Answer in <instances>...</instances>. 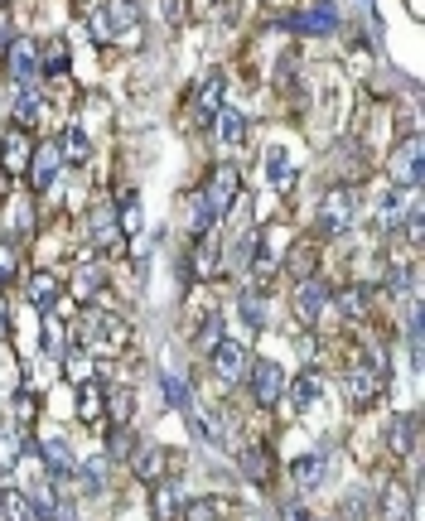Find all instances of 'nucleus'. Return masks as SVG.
<instances>
[{
  "instance_id": "obj_1",
  "label": "nucleus",
  "mask_w": 425,
  "mask_h": 521,
  "mask_svg": "<svg viewBox=\"0 0 425 521\" xmlns=\"http://www.w3.org/2000/svg\"><path fill=\"white\" fill-rule=\"evenodd\" d=\"M141 0H107L97 10H87V34L92 44H141Z\"/></svg>"
},
{
  "instance_id": "obj_2",
  "label": "nucleus",
  "mask_w": 425,
  "mask_h": 521,
  "mask_svg": "<svg viewBox=\"0 0 425 521\" xmlns=\"http://www.w3.org/2000/svg\"><path fill=\"white\" fill-rule=\"evenodd\" d=\"M73 338L83 343L87 353H121L131 343V324L121 314H112V309L87 304L83 314H78V324H73Z\"/></svg>"
},
{
  "instance_id": "obj_3",
  "label": "nucleus",
  "mask_w": 425,
  "mask_h": 521,
  "mask_svg": "<svg viewBox=\"0 0 425 521\" xmlns=\"http://www.w3.org/2000/svg\"><path fill=\"white\" fill-rule=\"evenodd\" d=\"M343 386H348V401H353L358 411H372V406L382 401V391H387V357L377 353V348L358 353L353 362H348Z\"/></svg>"
},
{
  "instance_id": "obj_4",
  "label": "nucleus",
  "mask_w": 425,
  "mask_h": 521,
  "mask_svg": "<svg viewBox=\"0 0 425 521\" xmlns=\"http://www.w3.org/2000/svg\"><path fill=\"white\" fill-rule=\"evenodd\" d=\"M353 218H358V189L329 184L319 193V203H314V232L319 237H343L353 227Z\"/></svg>"
},
{
  "instance_id": "obj_5",
  "label": "nucleus",
  "mask_w": 425,
  "mask_h": 521,
  "mask_svg": "<svg viewBox=\"0 0 425 521\" xmlns=\"http://www.w3.org/2000/svg\"><path fill=\"white\" fill-rule=\"evenodd\" d=\"M0 63H5V73H10L15 87H34L44 78V73H39V39H29V34H15V39L0 49Z\"/></svg>"
},
{
  "instance_id": "obj_6",
  "label": "nucleus",
  "mask_w": 425,
  "mask_h": 521,
  "mask_svg": "<svg viewBox=\"0 0 425 521\" xmlns=\"http://www.w3.org/2000/svg\"><path fill=\"white\" fill-rule=\"evenodd\" d=\"M199 193L213 218H227L237 208V198H242V174H237V165H213L208 169V184Z\"/></svg>"
},
{
  "instance_id": "obj_7",
  "label": "nucleus",
  "mask_w": 425,
  "mask_h": 521,
  "mask_svg": "<svg viewBox=\"0 0 425 521\" xmlns=\"http://www.w3.org/2000/svg\"><path fill=\"white\" fill-rule=\"evenodd\" d=\"M208 362H213V377L218 382H247V372H252V348L242 343V338H218L213 343V353H208Z\"/></svg>"
},
{
  "instance_id": "obj_8",
  "label": "nucleus",
  "mask_w": 425,
  "mask_h": 521,
  "mask_svg": "<svg viewBox=\"0 0 425 521\" xmlns=\"http://www.w3.org/2000/svg\"><path fill=\"white\" fill-rule=\"evenodd\" d=\"M285 367L281 362H271V357H261V362H252V372H247V386H252V401L261 406V411H276L285 401Z\"/></svg>"
},
{
  "instance_id": "obj_9",
  "label": "nucleus",
  "mask_w": 425,
  "mask_h": 521,
  "mask_svg": "<svg viewBox=\"0 0 425 521\" xmlns=\"http://www.w3.org/2000/svg\"><path fill=\"white\" fill-rule=\"evenodd\" d=\"M223 97H227V78H223V73H203L199 83H194V92H189V121H194L199 131H208V126H213V116L223 111Z\"/></svg>"
},
{
  "instance_id": "obj_10",
  "label": "nucleus",
  "mask_w": 425,
  "mask_h": 521,
  "mask_svg": "<svg viewBox=\"0 0 425 521\" xmlns=\"http://www.w3.org/2000/svg\"><path fill=\"white\" fill-rule=\"evenodd\" d=\"M329 285L319 280V275H300V285H295V295H290V314L305 324V329H314L324 314H329Z\"/></svg>"
},
{
  "instance_id": "obj_11",
  "label": "nucleus",
  "mask_w": 425,
  "mask_h": 521,
  "mask_svg": "<svg viewBox=\"0 0 425 521\" xmlns=\"http://www.w3.org/2000/svg\"><path fill=\"white\" fill-rule=\"evenodd\" d=\"M34 454H39V464H44V473H49V478H54V483H63V488H68V483H78V459H73V449H68V439L63 435H49V439H39V444H34Z\"/></svg>"
},
{
  "instance_id": "obj_12",
  "label": "nucleus",
  "mask_w": 425,
  "mask_h": 521,
  "mask_svg": "<svg viewBox=\"0 0 425 521\" xmlns=\"http://www.w3.org/2000/svg\"><path fill=\"white\" fill-rule=\"evenodd\" d=\"M29 160H34V136H29L25 126H10V131L0 136V174H5V179H25Z\"/></svg>"
},
{
  "instance_id": "obj_13",
  "label": "nucleus",
  "mask_w": 425,
  "mask_h": 521,
  "mask_svg": "<svg viewBox=\"0 0 425 521\" xmlns=\"http://www.w3.org/2000/svg\"><path fill=\"white\" fill-rule=\"evenodd\" d=\"M392 189H406V193H416L421 189V136H406L392 150Z\"/></svg>"
},
{
  "instance_id": "obj_14",
  "label": "nucleus",
  "mask_w": 425,
  "mask_h": 521,
  "mask_svg": "<svg viewBox=\"0 0 425 521\" xmlns=\"http://www.w3.org/2000/svg\"><path fill=\"white\" fill-rule=\"evenodd\" d=\"M170 468H174V449H165V444H136V454H131V473L141 478L145 488L160 483Z\"/></svg>"
},
{
  "instance_id": "obj_15",
  "label": "nucleus",
  "mask_w": 425,
  "mask_h": 521,
  "mask_svg": "<svg viewBox=\"0 0 425 521\" xmlns=\"http://www.w3.org/2000/svg\"><path fill=\"white\" fill-rule=\"evenodd\" d=\"M237 473H242L252 488H271V483H276V454H271V444L242 449V454H237Z\"/></svg>"
},
{
  "instance_id": "obj_16",
  "label": "nucleus",
  "mask_w": 425,
  "mask_h": 521,
  "mask_svg": "<svg viewBox=\"0 0 425 521\" xmlns=\"http://www.w3.org/2000/svg\"><path fill=\"white\" fill-rule=\"evenodd\" d=\"M87 242H92V251H126V237H121V222H116L112 203L87 218Z\"/></svg>"
},
{
  "instance_id": "obj_17",
  "label": "nucleus",
  "mask_w": 425,
  "mask_h": 521,
  "mask_svg": "<svg viewBox=\"0 0 425 521\" xmlns=\"http://www.w3.org/2000/svg\"><path fill=\"white\" fill-rule=\"evenodd\" d=\"M290 478H295V493H319L329 483V454L324 449H310L290 464Z\"/></svg>"
},
{
  "instance_id": "obj_18",
  "label": "nucleus",
  "mask_w": 425,
  "mask_h": 521,
  "mask_svg": "<svg viewBox=\"0 0 425 521\" xmlns=\"http://www.w3.org/2000/svg\"><path fill=\"white\" fill-rule=\"evenodd\" d=\"M281 25H290L295 34H334L339 29V15L329 0H314L310 10H295V15H281Z\"/></svg>"
},
{
  "instance_id": "obj_19",
  "label": "nucleus",
  "mask_w": 425,
  "mask_h": 521,
  "mask_svg": "<svg viewBox=\"0 0 425 521\" xmlns=\"http://www.w3.org/2000/svg\"><path fill=\"white\" fill-rule=\"evenodd\" d=\"M58 169H63V155H58V140H44V145H34V160H29V184L39 193H49L58 184Z\"/></svg>"
},
{
  "instance_id": "obj_20",
  "label": "nucleus",
  "mask_w": 425,
  "mask_h": 521,
  "mask_svg": "<svg viewBox=\"0 0 425 521\" xmlns=\"http://www.w3.org/2000/svg\"><path fill=\"white\" fill-rule=\"evenodd\" d=\"M372 521H411V488L382 483V493H372Z\"/></svg>"
},
{
  "instance_id": "obj_21",
  "label": "nucleus",
  "mask_w": 425,
  "mask_h": 521,
  "mask_svg": "<svg viewBox=\"0 0 425 521\" xmlns=\"http://www.w3.org/2000/svg\"><path fill=\"white\" fill-rule=\"evenodd\" d=\"M29 304L39 309V314H54L58 309V300H63V280H58L54 271H34L29 275Z\"/></svg>"
},
{
  "instance_id": "obj_22",
  "label": "nucleus",
  "mask_w": 425,
  "mask_h": 521,
  "mask_svg": "<svg viewBox=\"0 0 425 521\" xmlns=\"http://www.w3.org/2000/svg\"><path fill=\"white\" fill-rule=\"evenodd\" d=\"M285 391H290L295 411H314V401L324 396V372H319V367H305L300 377H290V382H285Z\"/></svg>"
},
{
  "instance_id": "obj_23",
  "label": "nucleus",
  "mask_w": 425,
  "mask_h": 521,
  "mask_svg": "<svg viewBox=\"0 0 425 521\" xmlns=\"http://www.w3.org/2000/svg\"><path fill=\"white\" fill-rule=\"evenodd\" d=\"M78 420L83 425H102L107 420V386L97 382V377L78 386Z\"/></svg>"
},
{
  "instance_id": "obj_24",
  "label": "nucleus",
  "mask_w": 425,
  "mask_h": 521,
  "mask_svg": "<svg viewBox=\"0 0 425 521\" xmlns=\"http://www.w3.org/2000/svg\"><path fill=\"white\" fill-rule=\"evenodd\" d=\"M266 179H271V189H295V179H300V169H295V160H290V150L285 145H271L266 150Z\"/></svg>"
},
{
  "instance_id": "obj_25",
  "label": "nucleus",
  "mask_w": 425,
  "mask_h": 521,
  "mask_svg": "<svg viewBox=\"0 0 425 521\" xmlns=\"http://www.w3.org/2000/svg\"><path fill=\"white\" fill-rule=\"evenodd\" d=\"M213 126H218L223 150H242V145H247V131H252V126H247V116H242L237 107H223L218 116H213Z\"/></svg>"
},
{
  "instance_id": "obj_26",
  "label": "nucleus",
  "mask_w": 425,
  "mask_h": 521,
  "mask_svg": "<svg viewBox=\"0 0 425 521\" xmlns=\"http://www.w3.org/2000/svg\"><path fill=\"white\" fill-rule=\"evenodd\" d=\"M179 507H184V497H179V488L174 483H150V517L155 521H179Z\"/></svg>"
},
{
  "instance_id": "obj_27",
  "label": "nucleus",
  "mask_w": 425,
  "mask_h": 521,
  "mask_svg": "<svg viewBox=\"0 0 425 521\" xmlns=\"http://www.w3.org/2000/svg\"><path fill=\"white\" fill-rule=\"evenodd\" d=\"M179 521H227V502L213 493H199L179 507Z\"/></svg>"
},
{
  "instance_id": "obj_28",
  "label": "nucleus",
  "mask_w": 425,
  "mask_h": 521,
  "mask_svg": "<svg viewBox=\"0 0 425 521\" xmlns=\"http://www.w3.org/2000/svg\"><path fill=\"white\" fill-rule=\"evenodd\" d=\"M368 300H372L368 285H343L339 295H329V309H339L343 319H363L368 314Z\"/></svg>"
},
{
  "instance_id": "obj_29",
  "label": "nucleus",
  "mask_w": 425,
  "mask_h": 521,
  "mask_svg": "<svg viewBox=\"0 0 425 521\" xmlns=\"http://www.w3.org/2000/svg\"><path fill=\"white\" fill-rule=\"evenodd\" d=\"M68 39L63 34H49L44 44H39V73H49V78H58V73H68Z\"/></svg>"
},
{
  "instance_id": "obj_30",
  "label": "nucleus",
  "mask_w": 425,
  "mask_h": 521,
  "mask_svg": "<svg viewBox=\"0 0 425 521\" xmlns=\"http://www.w3.org/2000/svg\"><path fill=\"white\" fill-rule=\"evenodd\" d=\"M0 521H39L25 488H0Z\"/></svg>"
},
{
  "instance_id": "obj_31",
  "label": "nucleus",
  "mask_w": 425,
  "mask_h": 521,
  "mask_svg": "<svg viewBox=\"0 0 425 521\" xmlns=\"http://www.w3.org/2000/svg\"><path fill=\"white\" fill-rule=\"evenodd\" d=\"M92 372H97V367H92V353H87L83 343L63 348V377H68V382L83 386V382H92Z\"/></svg>"
},
{
  "instance_id": "obj_32",
  "label": "nucleus",
  "mask_w": 425,
  "mask_h": 521,
  "mask_svg": "<svg viewBox=\"0 0 425 521\" xmlns=\"http://www.w3.org/2000/svg\"><path fill=\"white\" fill-rule=\"evenodd\" d=\"M58 155H63V165H87L92 145H87V131H83V126H68V131L58 136Z\"/></svg>"
},
{
  "instance_id": "obj_33",
  "label": "nucleus",
  "mask_w": 425,
  "mask_h": 521,
  "mask_svg": "<svg viewBox=\"0 0 425 521\" xmlns=\"http://www.w3.org/2000/svg\"><path fill=\"white\" fill-rule=\"evenodd\" d=\"M256 247H261V227H247V232H242V237L227 247V261H232L237 271H247V266L256 261Z\"/></svg>"
},
{
  "instance_id": "obj_34",
  "label": "nucleus",
  "mask_w": 425,
  "mask_h": 521,
  "mask_svg": "<svg viewBox=\"0 0 425 521\" xmlns=\"http://www.w3.org/2000/svg\"><path fill=\"white\" fill-rule=\"evenodd\" d=\"M102 285H107V275L97 271L92 261H78V275H73V295H78V300H97V295H102Z\"/></svg>"
},
{
  "instance_id": "obj_35",
  "label": "nucleus",
  "mask_w": 425,
  "mask_h": 521,
  "mask_svg": "<svg viewBox=\"0 0 425 521\" xmlns=\"http://www.w3.org/2000/svg\"><path fill=\"white\" fill-rule=\"evenodd\" d=\"M334 521H372V493H363V488L343 493L339 517H334Z\"/></svg>"
},
{
  "instance_id": "obj_36",
  "label": "nucleus",
  "mask_w": 425,
  "mask_h": 521,
  "mask_svg": "<svg viewBox=\"0 0 425 521\" xmlns=\"http://www.w3.org/2000/svg\"><path fill=\"white\" fill-rule=\"evenodd\" d=\"M39 116H44V97H39L34 87H20V97H15V126H25L29 131Z\"/></svg>"
},
{
  "instance_id": "obj_37",
  "label": "nucleus",
  "mask_w": 425,
  "mask_h": 521,
  "mask_svg": "<svg viewBox=\"0 0 425 521\" xmlns=\"http://www.w3.org/2000/svg\"><path fill=\"white\" fill-rule=\"evenodd\" d=\"M141 218H145V213H141V198H136V193H126V203L116 208V222H121V237H126V242H131V237L145 227Z\"/></svg>"
},
{
  "instance_id": "obj_38",
  "label": "nucleus",
  "mask_w": 425,
  "mask_h": 521,
  "mask_svg": "<svg viewBox=\"0 0 425 521\" xmlns=\"http://www.w3.org/2000/svg\"><path fill=\"white\" fill-rule=\"evenodd\" d=\"M237 309H242V319H247L252 329H266V295H261V290H242V295H237Z\"/></svg>"
},
{
  "instance_id": "obj_39",
  "label": "nucleus",
  "mask_w": 425,
  "mask_h": 521,
  "mask_svg": "<svg viewBox=\"0 0 425 521\" xmlns=\"http://www.w3.org/2000/svg\"><path fill=\"white\" fill-rule=\"evenodd\" d=\"M131 454H136V435H131V425H116L112 435H107V459H116V464L126 459V464H131Z\"/></svg>"
},
{
  "instance_id": "obj_40",
  "label": "nucleus",
  "mask_w": 425,
  "mask_h": 521,
  "mask_svg": "<svg viewBox=\"0 0 425 521\" xmlns=\"http://www.w3.org/2000/svg\"><path fill=\"white\" fill-rule=\"evenodd\" d=\"M107 415H112V425H131V415H136V391H112V396H107Z\"/></svg>"
},
{
  "instance_id": "obj_41",
  "label": "nucleus",
  "mask_w": 425,
  "mask_h": 521,
  "mask_svg": "<svg viewBox=\"0 0 425 521\" xmlns=\"http://www.w3.org/2000/svg\"><path fill=\"white\" fill-rule=\"evenodd\" d=\"M392 449L397 454H416V415H401L392 425Z\"/></svg>"
},
{
  "instance_id": "obj_42",
  "label": "nucleus",
  "mask_w": 425,
  "mask_h": 521,
  "mask_svg": "<svg viewBox=\"0 0 425 521\" xmlns=\"http://www.w3.org/2000/svg\"><path fill=\"white\" fill-rule=\"evenodd\" d=\"M15 275H20V247H15L10 237H0V290H5Z\"/></svg>"
},
{
  "instance_id": "obj_43",
  "label": "nucleus",
  "mask_w": 425,
  "mask_h": 521,
  "mask_svg": "<svg viewBox=\"0 0 425 521\" xmlns=\"http://www.w3.org/2000/svg\"><path fill=\"white\" fill-rule=\"evenodd\" d=\"M218 338H223V314H203V324L194 329V343H199L203 353H213Z\"/></svg>"
},
{
  "instance_id": "obj_44",
  "label": "nucleus",
  "mask_w": 425,
  "mask_h": 521,
  "mask_svg": "<svg viewBox=\"0 0 425 521\" xmlns=\"http://www.w3.org/2000/svg\"><path fill=\"white\" fill-rule=\"evenodd\" d=\"M10 406H15V420H20V425H34V420H39V396H34V391H15Z\"/></svg>"
},
{
  "instance_id": "obj_45",
  "label": "nucleus",
  "mask_w": 425,
  "mask_h": 521,
  "mask_svg": "<svg viewBox=\"0 0 425 521\" xmlns=\"http://www.w3.org/2000/svg\"><path fill=\"white\" fill-rule=\"evenodd\" d=\"M39 353H63V324L54 314H44V338H39Z\"/></svg>"
},
{
  "instance_id": "obj_46",
  "label": "nucleus",
  "mask_w": 425,
  "mask_h": 521,
  "mask_svg": "<svg viewBox=\"0 0 425 521\" xmlns=\"http://www.w3.org/2000/svg\"><path fill=\"white\" fill-rule=\"evenodd\" d=\"M15 464H20V435H5L0 430V473H10Z\"/></svg>"
},
{
  "instance_id": "obj_47",
  "label": "nucleus",
  "mask_w": 425,
  "mask_h": 521,
  "mask_svg": "<svg viewBox=\"0 0 425 521\" xmlns=\"http://www.w3.org/2000/svg\"><path fill=\"white\" fill-rule=\"evenodd\" d=\"M15 377H20V362L10 353V343L0 338V386H15Z\"/></svg>"
},
{
  "instance_id": "obj_48",
  "label": "nucleus",
  "mask_w": 425,
  "mask_h": 521,
  "mask_svg": "<svg viewBox=\"0 0 425 521\" xmlns=\"http://www.w3.org/2000/svg\"><path fill=\"white\" fill-rule=\"evenodd\" d=\"M160 386H165V396H170V406L174 411H189V391L174 382V377H160Z\"/></svg>"
},
{
  "instance_id": "obj_49",
  "label": "nucleus",
  "mask_w": 425,
  "mask_h": 521,
  "mask_svg": "<svg viewBox=\"0 0 425 521\" xmlns=\"http://www.w3.org/2000/svg\"><path fill=\"white\" fill-rule=\"evenodd\" d=\"M281 521H314V512L305 507V502H285V507H281Z\"/></svg>"
},
{
  "instance_id": "obj_50",
  "label": "nucleus",
  "mask_w": 425,
  "mask_h": 521,
  "mask_svg": "<svg viewBox=\"0 0 425 521\" xmlns=\"http://www.w3.org/2000/svg\"><path fill=\"white\" fill-rule=\"evenodd\" d=\"M290 266H295L300 275H310V242H300V247L290 251Z\"/></svg>"
},
{
  "instance_id": "obj_51",
  "label": "nucleus",
  "mask_w": 425,
  "mask_h": 521,
  "mask_svg": "<svg viewBox=\"0 0 425 521\" xmlns=\"http://www.w3.org/2000/svg\"><path fill=\"white\" fill-rule=\"evenodd\" d=\"M165 20H170L174 29L184 25V20H189V10H184V0H165Z\"/></svg>"
},
{
  "instance_id": "obj_52",
  "label": "nucleus",
  "mask_w": 425,
  "mask_h": 521,
  "mask_svg": "<svg viewBox=\"0 0 425 521\" xmlns=\"http://www.w3.org/2000/svg\"><path fill=\"white\" fill-rule=\"evenodd\" d=\"M29 222H34L29 218V208L25 203H15V227H10V232H15V237H29Z\"/></svg>"
},
{
  "instance_id": "obj_53",
  "label": "nucleus",
  "mask_w": 425,
  "mask_h": 521,
  "mask_svg": "<svg viewBox=\"0 0 425 521\" xmlns=\"http://www.w3.org/2000/svg\"><path fill=\"white\" fill-rule=\"evenodd\" d=\"M10 333V314H5V300H0V338Z\"/></svg>"
},
{
  "instance_id": "obj_54",
  "label": "nucleus",
  "mask_w": 425,
  "mask_h": 521,
  "mask_svg": "<svg viewBox=\"0 0 425 521\" xmlns=\"http://www.w3.org/2000/svg\"><path fill=\"white\" fill-rule=\"evenodd\" d=\"M208 5H223V0H208Z\"/></svg>"
}]
</instances>
